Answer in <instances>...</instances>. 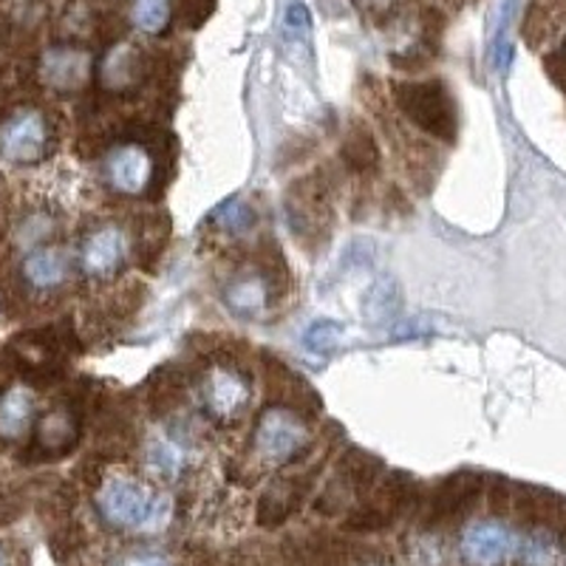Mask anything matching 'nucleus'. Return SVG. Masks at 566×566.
Masks as SVG:
<instances>
[{"instance_id": "f257e3e1", "label": "nucleus", "mask_w": 566, "mask_h": 566, "mask_svg": "<svg viewBox=\"0 0 566 566\" xmlns=\"http://www.w3.org/2000/svg\"><path fill=\"white\" fill-rule=\"evenodd\" d=\"M97 510L99 518L114 530L156 533L168 524L174 504L168 495L156 493L136 479L108 476L97 490Z\"/></svg>"}, {"instance_id": "f03ea898", "label": "nucleus", "mask_w": 566, "mask_h": 566, "mask_svg": "<svg viewBox=\"0 0 566 566\" xmlns=\"http://www.w3.org/2000/svg\"><path fill=\"white\" fill-rule=\"evenodd\" d=\"M391 97L411 125L433 139L453 145L459 134L457 99L442 80H397Z\"/></svg>"}, {"instance_id": "7ed1b4c3", "label": "nucleus", "mask_w": 566, "mask_h": 566, "mask_svg": "<svg viewBox=\"0 0 566 566\" xmlns=\"http://www.w3.org/2000/svg\"><path fill=\"white\" fill-rule=\"evenodd\" d=\"M306 444H310V428L295 408L286 406L266 408L252 433V448H255L258 459L272 468L295 464L306 451Z\"/></svg>"}, {"instance_id": "20e7f679", "label": "nucleus", "mask_w": 566, "mask_h": 566, "mask_svg": "<svg viewBox=\"0 0 566 566\" xmlns=\"http://www.w3.org/2000/svg\"><path fill=\"white\" fill-rule=\"evenodd\" d=\"M417 484L406 473H391V476L380 479L366 493V502L346 518V527L352 533H380V530L391 527L399 515L406 513L411 504Z\"/></svg>"}, {"instance_id": "39448f33", "label": "nucleus", "mask_w": 566, "mask_h": 566, "mask_svg": "<svg viewBox=\"0 0 566 566\" xmlns=\"http://www.w3.org/2000/svg\"><path fill=\"white\" fill-rule=\"evenodd\" d=\"M52 142V128L43 111L23 108L14 111L7 123L0 125V156L18 165H34L45 159Z\"/></svg>"}, {"instance_id": "423d86ee", "label": "nucleus", "mask_w": 566, "mask_h": 566, "mask_svg": "<svg viewBox=\"0 0 566 566\" xmlns=\"http://www.w3.org/2000/svg\"><path fill=\"white\" fill-rule=\"evenodd\" d=\"M252 386L239 368L216 366L201 382V402H205L207 417L216 424L239 422L241 413L250 408Z\"/></svg>"}, {"instance_id": "0eeeda50", "label": "nucleus", "mask_w": 566, "mask_h": 566, "mask_svg": "<svg viewBox=\"0 0 566 566\" xmlns=\"http://www.w3.org/2000/svg\"><path fill=\"white\" fill-rule=\"evenodd\" d=\"M103 174L114 193L142 196L154 187L156 161L145 145L128 142V145H116V148L105 156Z\"/></svg>"}, {"instance_id": "6e6552de", "label": "nucleus", "mask_w": 566, "mask_h": 566, "mask_svg": "<svg viewBox=\"0 0 566 566\" xmlns=\"http://www.w3.org/2000/svg\"><path fill=\"white\" fill-rule=\"evenodd\" d=\"M515 549V535L502 522H473L462 533L459 553L468 566H499L510 558Z\"/></svg>"}, {"instance_id": "1a4fd4ad", "label": "nucleus", "mask_w": 566, "mask_h": 566, "mask_svg": "<svg viewBox=\"0 0 566 566\" xmlns=\"http://www.w3.org/2000/svg\"><path fill=\"white\" fill-rule=\"evenodd\" d=\"M484 490V479L479 476L476 470H459L444 479L431 495V504L424 510V522L428 524H444L459 518L462 513H468L476 499Z\"/></svg>"}, {"instance_id": "9d476101", "label": "nucleus", "mask_w": 566, "mask_h": 566, "mask_svg": "<svg viewBox=\"0 0 566 566\" xmlns=\"http://www.w3.org/2000/svg\"><path fill=\"white\" fill-rule=\"evenodd\" d=\"M128 255V239L116 224H103L85 235L80 247V266L91 277H111L119 272Z\"/></svg>"}, {"instance_id": "9b49d317", "label": "nucleus", "mask_w": 566, "mask_h": 566, "mask_svg": "<svg viewBox=\"0 0 566 566\" xmlns=\"http://www.w3.org/2000/svg\"><path fill=\"white\" fill-rule=\"evenodd\" d=\"M145 74H148L145 54L130 43H116L114 49H108L97 69L99 85L114 94H125V91L142 85Z\"/></svg>"}, {"instance_id": "f8f14e48", "label": "nucleus", "mask_w": 566, "mask_h": 566, "mask_svg": "<svg viewBox=\"0 0 566 566\" xmlns=\"http://www.w3.org/2000/svg\"><path fill=\"white\" fill-rule=\"evenodd\" d=\"M312 488V473H297V476L277 479L275 484L264 490L261 502H258V524L261 527H277L295 513L303 504L306 493Z\"/></svg>"}, {"instance_id": "ddd939ff", "label": "nucleus", "mask_w": 566, "mask_h": 566, "mask_svg": "<svg viewBox=\"0 0 566 566\" xmlns=\"http://www.w3.org/2000/svg\"><path fill=\"white\" fill-rule=\"evenodd\" d=\"M71 275V258L63 247H38L20 264V277L29 290L54 292Z\"/></svg>"}, {"instance_id": "4468645a", "label": "nucleus", "mask_w": 566, "mask_h": 566, "mask_svg": "<svg viewBox=\"0 0 566 566\" xmlns=\"http://www.w3.org/2000/svg\"><path fill=\"white\" fill-rule=\"evenodd\" d=\"M80 439V417L74 408L60 406L45 413L40 422H34V451L45 459H57L77 444Z\"/></svg>"}, {"instance_id": "2eb2a0df", "label": "nucleus", "mask_w": 566, "mask_h": 566, "mask_svg": "<svg viewBox=\"0 0 566 566\" xmlns=\"http://www.w3.org/2000/svg\"><path fill=\"white\" fill-rule=\"evenodd\" d=\"M91 77V54L77 45H54L43 57V80L57 91H77Z\"/></svg>"}, {"instance_id": "dca6fc26", "label": "nucleus", "mask_w": 566, "mask_h": 566, "mask_svg": "<svg viewBox=\"0 0 566 566\" xmlns=\"http://www.w3.org/2000/svg\"><path fill=\"white\" fill-rule=\"evenodd\" d=\"M515 510L522 518L541 530H549L555 535H566V499L558 493L541 488H522L515 499Z\"/></svg>"}, {"instance_id": "f3484780", "label": "nucleus", "mask_w": 566, "mask_h": 566, "mask_svg": "<svg viewBox=\"0 0 566 566\" xmlns=\"http://www.w3.org/2000/svg\"><path fill=\"white\" fill-rule=\"evenodd\" d=\"M224 301L235 315L258 317L272 301H275V292L270 290V283L264 281L261 272L250 270L232 275V281L227 283L224 290Z\"/></svg>"}, {"instance_id": "a211bd4d", "label": "nucleus", "mask_w": 566, "mask_h": 566, "mask_svg": "<svg viewBox=\"0 0 566 566\" xmlns=\"http://www.w3.org/2000/svg\"><path fill=\"white\" fill-rule=\"evenodd\" d=\"M34 419V394L23 386L9 388L0 397V439H20L32 428Z\"/></svg>"}, {"instance_id": "6ab92c4d", "label": "nucleus", "mask_w": 566, "mask_h": 566, "mask_svg": "<svg viewBox=\"0 0 566 566\" xmlns=\"http://www.w3.org/2000/svg\"><path fill=\"white\" fill-rule=\"evenodd\" d=\"M145 462H148L150 473H156L159 479H168V482H176L187 468L185 442L174 437V433H159L145 448Z\"/></svg>"}, {"instance_id": "aec40b11", "label": "nucleus", "mask_w": 566, "mask_h": 566, "mask_svg": "<svg viewBox=\"0 0 566 566\" xmlns=\"http://www.w3.org/2000/svg\"><path fill=\"white\" fill-rule=\"evenodd\" d=\"M340 159L354 174H371V170H377V165H380V145H377V139H374V134L366 125L357 123L348 128V134L343 136Z\"/></svg>"}, {"instance_id": "412c9836", "label": "nucleus", "mask_w": 566, "mask_h": 566, "mask_svg": "<svg viewBox=\"0 0 566 566\" xmlns=\"http://www.w3.org/2000/svg\"><path fill=\"white\" fill-rule=\"evenodd\" d=\"M566 14V0H533L527 20H524V38L530 45L547 43L560 29Z\"/></svg>"}, {"instance_id": "4be33fe9", "label": "nucleus", "mask_w": 566, "mask_h": 566, "mask_svg": "<svg viewBox=\"0 0 566 566\" xmlns=\"http://www.w3.org/2000/svg\"><path fill=\"white\" fill-rule=\"evenodd\" d=\"M515 549H518V564L522 566H558L560 558H564L558 535L541 527H535L533 533L524 535V538L515 544Z\"/></svg>"}, {"instance_id": "5701e85b", "label": "nucleus", "mask_w": 566, "mask_h": 566, "mask_svg": "<svg viewBox=\"0 0 566 566\" xmlns=\"http://www.w3.org/2000/svg\"><path fill=\"white\" fill-rule=\"evenodd\" d=\"M266 380H270L272 388L277 386L281 402H295V406L310 408V411L317 408V394L312 391L295 371H290V368L283 366V363L266 360Z\"/></svg>"}, {"instance_id": "b1692460", "label": "nucleus", "mask_w": 566, "mask_h": 566, "mask_svg": "<svg viewBox=\"0 0 566 566\" xmlns=\"http://www.w3.org/2000/svg\"><path fill=\"white\" fill-rule=\"evenodd\" d=\"M258 216L250 205H247L241 196H230L227 201H221L216 210L210 212V224L224 230L227 235H244L255 227Z\"/></svg>"}, {"instance_id": "393cba45", "label": "nucleus", "mask_w": 566, "mask_h": 566, "mask_svg": "<svg viewBox=\"0 0 566 566\" xmlns=\"http://www.w3.org/2000/svg\"><path fill=\"white\" fill-rule=\"evenodd\" d=\"M518 0H502L499 12H495V29L493 40H490V60H493L495 71H507L510 60H513V40H510V29H513V14Z\"/></svg>"}, {"instance_id": "a878e982", "label": "nucleus", "mask_w": 566, "mask_h": 566, "mask_svg": "<svg viewBox=\"0 0 566 566\" xmlns=\"http://www.w3.org/2000/svg\"><path fill=\"white\" fill-rule=\"evenodd\" d=\"M174 3L170 0H130V20L142 34H161L170 27Z\"/></svg>"}, {"instance_id": "bb28decb", "label": "nucleus", "mask_w": 566, "mask_h": 566, "mask_svg": "<svg viewBox=\"0 0 566 566\" xmlns=\"http://www.w3.org/2000/svg\"><path fill=\"white\" fill-rule=\"evenodd\" d=\"M397 306H399L397 283H394L388 275L377 277L371 290H368L366 303H363V310H366L368 321H371V323L388 321V317L397 312Z\"/></svg>"}, {"instance_id": "cd10ccee", "label": "nucleus", "mask_w": 566, "mask_h": 566, "mask_svg": "<svg viewBox=\"0 0 566 566\" xmlns=\"http://www.w3.org/2000/svg\"><path fill=\"white\" fill-rule=\"evenodd\" d=\"M255 270L264 275V281L270 283V290L275 292V295H281V292L286 290V283H290V266H286V258H283L277 244H272V241L261 244Z\"/></svg>"}, {"instance_id": "c85d7f7f", "label": "nucleus", "mask_w": 566, "mask_h": 566, "mask_svg": "<svg viewBox=\"0 0 566 566\" xmlns=\"http://www.w3.org/2000/svg\"><path fill=\"white\" fill-rule=\"evenodd\" d=\"M283 40L286 45H297V49H306L312 40V14L310 7L303 0H290V7L283 9Z\"/></svg>"}, {"instance_id": "c756f323", "label": "nucleus", "mask_w": 566, "mask_h": 566, "mask_svg": "<svg viewBox=\"0 0 566 566\" xmlns=\"http://www.w3.org/2000/svg\"><path fill=\"white\" fill-rule=\"evenodd\" d=\"M343 335V326L337 321H315L306 332H303V346L315 354H326L337 348Z\"/></svg>"}, {"instance_id": "7c9ffc66", "label": "nucleus", "mask_w": 566, "mask_h": 566, "mask_svg": "<svg viewBox=\"0 0 566 566\" xmlns=\"http://www.w3.org/2000/svg\"><path fill=\"white\" fill-rule=\"evenodd\" d=\"M442 564V547L439 541L431 535H422L417 538V544L411 547V566H439Z\"/></svg>"}, {"instance_id": "2f4dec72", "label": "nucleus", "mask_w": 566, "mask_h": 566, "mask_svg": "<svg viewBox=\"0 0 566 566\" xmlns=\"http://www.w3.org/2000/svg\"><path fill=\"white\" fill-rule=\"evenodd\" d=\"M212 7H216V0H181V18L190 29H199L212 14Z\"/></svg>"}, {"instance_id": "473e14b6", "label": "nucleus", "mask_w": 566, "mask_h": 566, "mask_svg": "<svg viewBox=\"0 0 566 566\" xmlns=\"http://www.w3.org/2000/svg\"><path fill=\"white\" fill-rule=\"evenodd\" d=\"M111 566H170V560L159 553H148V549L142 553V549H136V553H125L114 558Z\"/></svg>"}, {"instance_id": "72a5a7b5", "label": "nucleus", "mask_w": 566, "mask_h": 566, "mask_svg": "<svg viewBox=\"0 0 566 566\" xmlns=\"http://www.w3.org/2000/svg\"><path fill=\"white\" fill-rule=\"evenodd\" d=\"M544 65H547V74L555 80V85L566 91V54H547V63Z\"/></svg>"}, {"instance_id": "f704fd0d", "label": "nucleus", "mask_w": 566, "mask_h": 566, "mask_svg": "<svg viewBox=\"0 0 566 566\" xmlns=\"http://www.w3.org/2000/svg\"><path fill=\"white\" fill-rule=\"evenodd\" d=\"M397 7H399V0H366V9H371L374 14H388Z\"/></svg>"}, {"instance_id": "c9c22d12", "label": "nucleus", "mask_w": 566, "mask_h": 566, "mask_svg": "<svg viewBox=\"0 0 566 566\" xmlns=\"http://www.w3.org/2000/svg\"><path fill=\"white\" fill-rule=\"evenodd\" d=\"M363 566H382V564H363Z\"/></svg>"}]
</instances>
